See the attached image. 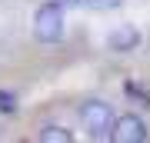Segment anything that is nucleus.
Here are the masks:
<instances>
[{"instance_id": "20e7f679", "label": "nucleus", "mask_w": 150, "mask_h": 143, "mask_svg": "<svg viewBox=\"0 0 150 143\" xmlns=\"http://www.w3.org/2000/svg\"><path fill=\"white\" fill-rule=\"evenodd\" d=\"M140 43H144V33H140L134 23H117L107 33V47L113 53H130V50H137Z\"/></svg>"}, {"instance_id": "6e6552de", "label": "nucleus", "mask_w": 150, "mask_h": 143, "mask_svg": "<svg viewBox=\"0 0 150 143\" xmlns=\"http://www.w3.org/2000/svg\"><path fill=\"white\" fill-rule=\"evenodd\" d=\"M54 4L60 7V10H70V7H77V4H80V0H54Z\"/></svg>"}, {"instance_id": "423d86ee", "label": "nucleus", "mask_w": 150, "mask_h": 143, "mask_svg": "<svg viewBox=\"0 0 150 143\" xmlns=\"http://www.w3.org/2000/svg\"><path fill=\"white\" fill-rule=\"evenodd\" d=\"M90 10H117V7L123 4V0H83Z\"/></svg>"}, {"instance_id": "0eeeda50", "label": "nucleus", "mask_w": 150, "mask_h": 143, "mask_svg": "<svg viewBox=\"0 0 150 143\" xmlns=\"http://www.w3.org/2000/svg\"><path fill=\"white\" fill-rule=\"evenodd\" d=\"M13 110H17V97L0 90V113H13Z\"/></svg>"}, {"instance_id": "7ed1b4c3", "label": "nucleus", "mask_w": 150, "mask_h": 143, "mask_svg": "<svg viewBox=\"0 0 150 143\" xmlns=\"http://www.w3.org/2000/svg\"><path fill=\"white\" fill-rule=\"evenodd\" d=\"M110 137L117 143H144L147 140V123L137 117V113H123V117L113 120V130Z\"/></svg>"}, {"instance_id": "f03ea898", "label": "nucleus", "mask_w": 150, "mask_h": 143, "mask_svg": "<svg viewBox=\"0 0 150 143\" xmlns=\"http://www.w3.org/2000/svg\"><path fill=\"white\" fill-rule=\"evenodd\" d=\"M80 120H83V127L90 130V137H97V140H107L110 130H113V110H110V103H103V100H87L80 106Z\"/></svg>"}, {"instance_id": "39448f33", "label": "nucleus", "mask_w": 150, "mask_h": 143, "mask_svg": "<svg viewBox=\"0 0 150 143\" xmlns=\"http://www.w3.org/2000/svg\"><path fill=\"white\" fill-rule=\"evenodd\" d=\"M37 140L40 143H74V133L64 130V127H43Z\"/></svg>"}, {"instance_id": "f257e3e1", "label": "nucleus", "mask_w": 150, "mask_h": 143, "mask_svg": "<svg viewBox=\"0 0 150 143\" xmlns=\"http://www.w3.org/2000/svg\"><path fill=\"white\" fill-rule=\"evenodd\" d=\"M33 37L40 43H60L64 40V10L54 0L37 10V17H33Z\"/></svg>"}]
</instances>
